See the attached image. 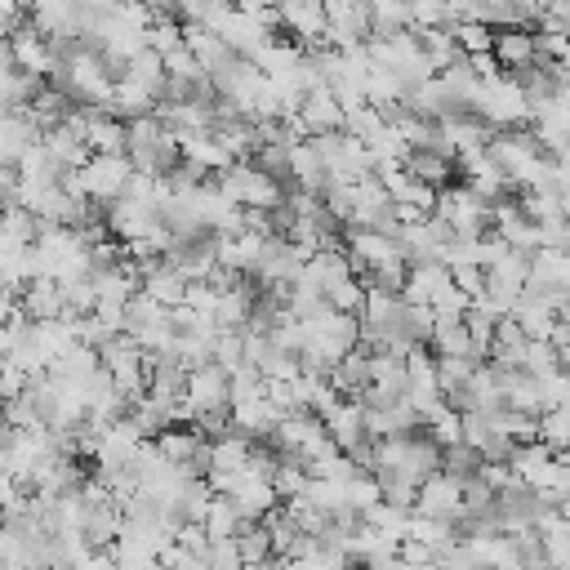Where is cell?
<instances>
[{
	"label": "cell",
	"mask_w": 570,
	"mask_h": 570,
	"mask_svg": "<svg viewBox=\"0 0 570 570\" xmlns=\"http://www.w3.org/2000/svg\"><path fill=\"white\" fill-rule=\"evenodd\" d=\"M539 249H557V254H566V218H548V223H539Z\"/></svg>",
	"instance_id": "cell-43"
},
{
	"label": "cell",
	"mask_w": 570,
	"mask_h": 570,
	"mask_svg": "<svg viewBox=\"0 0 570 570\" xmlns=\"http://www.w3.org/2000/svg\"><path fill=\"white\" fill-rule=\"evenodd\" d=\"M445 285H450V272H445L441 263L405 267V281H401V289H396V298H401V303H410V307H428Z\"/></svg>",
	"instance_id": "cell-19"
},
{
	"label": "cell",
	"mask_w": 570,
	"mask_h": 570,
	"mask_svg": "<svg viewBox=\"0 0 570 570\" xmlns=\"http://www.w3.org/2000/svg\"><path fill=\"white\" fill-rule=\"evenodd\" d=\"M187 276L183 272H174L165 258L160 263H151V267H142V281H138V289L156 303V307H165V312H174V307H183V294H187Z\"/></svg>",
	"instance_id": "cell-16"
},
{
	"label": "cell",
	"mask_w": 570,
	"mask_h": 570,
	"mask_svg": "<svg viewBox=\"0 0 570 570\" xmlns=\"http://www.w3.org/2000/svg\"><path fill=\"white\" fill-rule=\"evenodd\" d=\"M321 423H325L330 445H334L343 459H352L361 445H370V436H365V419H361V405H356V401H338Z\"/></svg>",
	"instance_id": "cell-11"
},
{
	"label": "cell",
	"mask_w": 570,
	"mask_h": 570,
	"mask_svg": "<svg viewBox=\"0 0 570 570\" xmlns=\"http://www.w3.org/2000/svg\"><path fill=\"white\" fill-rule=\"evenodd\" d=\"M343 258H347L352 276H361V281L383 272V267H392V263H401L396 240L383 236V232H370V227H347L343 232Z\"/></svg>",
	"instance_id": "cell-4"
},
{
	"label": "cell",
	"mask_w": 570,
	"mask_h": 570,
	"mask_svg": "<svg viewBox=\"0 0 570 570\" xmlns=\"http://www.w3.org/2000/svg\"><path fill=\"white\" fill-rule=\"evenodd\" d=\"M183 405H187V419L227 410V370H218L214 361L187 370V379H183ZM183 428H187V423H183Z\"/></svg>",
	"instance_id": "cell-5"
},
{
	"label": "cell",
	"mask_w": 570,
	"mask_h": 570,
	"mask_svg": "<svg viewBox=\"0 0 570 570\" xmlns=\"http://www.w3.org/2000/svg\"><path fill=\"white\" fill-rule=\"evenodd\" d=\"M94 370H98V352L76 343V347H71V352H62V356H58V361H53L45 374H49L53 383H62V387H80V383H85Z\"/></svg>",
	"instance_id": "cell-30"
},
{
	"label": "cell",
	"mask_w": 570,
	"mask_h": 570,
	"mask_svg": "<svg viewBox=\"0 0 570 570\" xmlns=\"http://www.w3.org/2000/svg\"><path fill=\"white\" fill-rule=\"evenodd\" d=\"M232 543H236L240 570H263L272 561V548H267V530L263 525H240V534Z\"/></svg>",
	"instance_id": "cell-35"
},
{
	"label": "cell",
	"mask_w": 570,
	"mask_h": 570,
	"mask_svg": "<svg viewBox=\"0 0 570 570\" xmlns=\"http://www.w3.org/2000/svg\"><path fill=\"white\" fill-rule=\"evenodd\" d=\"M18 312H22L31 325H40V321H62V316H67L58 285L45 281V276H36V281H27V285L18 289ZM71 321H76V316H71Z\"/></svg>",
	"instance_id": "cell-17"
},
{
	"label": "cell",
	"mask_w": 570,
	"mask_h": 570,
	"mask_svg": "<svg viewBox=\"0 0 570 570\" xmlns=\"http://www.w3.org/2000/svg\"><path fill=\"white\" fill-rule=\"evenodd\" d=\"M396 31H410V4H396V0L370 4V40H387Z\"/></svg>",
	"instance_id": "cell-32"
},
{
	"label": "cell",
	"mask_w": 570,
	"mask_h": 570,
	"mask_svg": "<svg viewBox=\"0 0 570 570\" xmlns=\"http://www.w3.org/2000/svg\"><path fill=\"white\" fill-rule=\"evenodd\" d=\"M436 134H441V147L450 160H463V156H476L490 147L494 129L476 116V111H459V116H441L436 120Z\"/></svg>",
	"instance_id": "cell-6"
},
{
	"label": "cell",
	"mask_w": 570,
	"mask_h": 570,
	"mask_svg": "<svg viewBox=\"0 0 570 570\" xmlns=\"http://www.w3.org/2000/svg\"><path fill=\"white\" fill-rule=\"evenodd\" d=\"M120 76L125 80H134V85H142L147 94H156V102H160V85H165V67H160V58L151 53V49H142V53H134L125 67H120Z\"/></svg>",
	"instance_id": "cell-33"
},
{
	"label": "cell",
	"mask_w": 570,
	"mask_h": 570,
	"mask_svg": "<svg viewBox=\"0 0 570 570\" xmlns=\"http://www.w3.org/2000/svg\"><path fill=\"white\" fill-rule=\"evenodd\" d=\"M267 485H272V494H276V499H285V503H289V499H298V494H303L307 472H303L294 459H285V454H281V463H276V472L267 476Z\"/></svg>",
	"instance_id": "cell-38"
},
{
	"label": "cell",
	"mask_w": 570,
	"mask_h": 570,
	"mask_svg": "<svg viewBox=\"0 0 570 570\" xmlns=\"http://www.w3.org/2000/svg\"><path fill=\"white\" fill-rule=\"evenodd\" d=\"M401 169H405L410 178L428 183L432 191H441V187L454 178V160H450V156H441V151H405Z\"/></svg>",
	"instance_id": "cell-28"
},
{
	"label": "cell",
	"mask_w": 570,
	"mask_h": 570,
	"mask_svg": "<svg viewBox=\"0 0 570 570\" xmlns=\"http://www.w3.org/2000/svg\"><path fill=\"white\" fill-rule=\"evenodd\" d=\"M432 218L450 232V236H485V200H476L463 183H445L436 191V205H432Z\"/></svg>",
	"instance_id": "cell-3"
},
{
	"label": "cell",
	"mask_w": 570,
	"mask_h": 570,
	"mask_svg": "<svg viewBox=\"0 0 570 570\" xmlns=\"http://www.w3.org/2000/svg\"><path fill=\"white\" fill-rule=\"evenodd\" d=\"M294 125L303 138H325V134H338L343 129V107L334 102L330 89H307L298 111H294Z\"/></svg>",
	"instance_id": "cell-9"
},
{
	"label": "cell",
	"mask_w": 570,
	"mask_h": 570,
	"mask_svg": "<svg viewBox=\"0 0 570 570\" xmlns=\"http://www.w3.org/2000/svg\"><path fill=\"white\" fill-rule=\"evenodd\" d=\"M40 138H45V134L27 120V111H9V116L0 120V165H9V169H13V165L22 160V151H27V147H36Z\"/></svg>",
	"instance_id": "cell-21"
},
{
	"label": "cell",
	"mask_w": 570,
	"mask_h": 570,
	"mask_svg": "<svg viewBox=\"0 0 570 570\" xmlns=\"http://www.w3.org/2000/svg\"><path fill=\"white\" fill-rule=\"evenodd\" d=\"M445 31L454 36V45H459V53H463V58L490 53V45H494V31H490V27H481V22H459V27H445Z\"/></svg>",
	"instance_id": "cell-39"
},
{
	"label": "cell",
	"mask_w": 570,
	"mask_h": 570,
	"mask_svg": "<svg viewBox=\"0 0 570 570\" xmlns=\"http://www.w3.org/2000/svg\"><path fill=\"white\" fill-rule=\"evenodd\" d=\"M9 53H13V67L18 71H27V76H49V67H53V53H49V45H45V36H36L27 22L9 36Z\"/></svg>",
	"instance_id": "cell-20"
},
{
	"label": "cell",
	"mask_w": 570,
	"mask_h": 570,
	"mask_svg": "<svg viewBox=\"0 0 570 570\" xmlns=\"http://www.w3.org/2000/svg\"><path fill=\"white\" fill-rule=\"evenodd\" d=\"M285 178H294L298 191L321 196V187H325V165H321V151H316L312 138H303V142L289 147V156H285Z\"/></svg>",
	"instance_id": "cell-18"
},
{
	"label": "cell",
	"mask_w": 570,
	"mask_h": 570,
	"mask_svg": "<svg viewBox=\"0 0 570 570\" xmlns=\"http://www.w3.org/2000/svg\"><path fill=\"white\" fill-rule=\"evenodd\" d=\"M325 9V45L352 53L370 40V4H321Z\"/></svg>",
	"instance_id": "cell-8"
},
{
	"label": "cell",
	"mask_w": 570,
	"mask_h": 570,
	"mask_svg": "<svg viewBox=\"0 0 570 570\" xmlns=\"http://www.w3.org/2000/svg\"><path fill=\"white\" fill-rule=\"evenodd\" d=\"M249 450H254V441L227 428L218 441H209V472H232V476H236V472H245Z\"/></svg>",
	"instance_id": "cell-29"
},
{
	"label": "cell",
	"mask_w": 570,
	"mask_h": 570,
	"mask_svg": "<svg viewBox=\"0 0 570 570\" xmlns=\"http://www.w3.org/2000/svg\"><path fill=\"white\" fill-rule=\"evenodd\" d=\"M361 303H365V281L361 276H347V281L325 289V307L338 312V316H361Z\"/></svg>",
	"instance_id": "cell-36"
},
{
	"label": "cell",
	"mask_w": 570,
	"mask_h": 570,
	"mask_svg": "<svg viewBox=\"0 0 570 570\" xmlns=\"http://www.w3.org/2000/svg\"><path fill=\"white\" fill-rule=\"evenodd\" d=\"M347 276H352V267H347L343 249H321V254H312V258L303 263V272H298V281L312 285L321 298H325L330 285H338V281H347Z\"/></svg>",
	"instance_id": "cell-23"
},
{
	"label": "cell",
	"mask_w": 570,
	"mask_h": 570,
	"mask_svg": "<svg viewBox=\"0 0 570 570\" xmlns=\"http://www.w3.org/2000/svg\"><path fill=\"white\" fill-rule=\"evenodd\" d=\"M525 272H530V254H517V249H503V258L485 272V281H499V285H512V289H525Z\"/></svg>",
	"instance_id": "cell-40"
},
{
	"label": "cell",
	"mask_w": 570,
	"mask_h": 570,
	"mask_svg": "<svg viewBox=\"0 0 570 570\" xmlns=\"http://www.w3.org/2000/svg\"><path fill=\"white\" fill-rule=\"evenodd\" d=\"M0 236L13 240V245H36L40 223H36L22 205H4V209H0Z\"/></svg>",
	"instance_id": "cell-37"
},
{
	"label": "cell",
	"mask_w": 570,
	"mask_h": 570,
	"mask_svg": "<svg viewBox=\"0 0 570 570\" xmlns=\"http://www.w3.org/2000/svg\"><path fill=\"white\" fill-rule=\"evenodd\" d=\"M129 160L125 156H89L76 174H62V187L67 191H76V196H85L89 205H111V200H120L125 196V183H129Z\"/></svg>",
	"instance_id": "cell-1"
},
{
	"label": "cell",
	"mask_w": 570,
	"mask_h": 570,
	"mask_svg": "<svg viewBox=\"0 0 570 570\" xmlns=\"http://www.w3.org/2000/svg\"><path fill=\"white\" fill-rule=\"evenodd\" d=\"M13 312H18V294H13V289H4V285H0V325H4V321H9V316H13Z\"/></svg>",
	"instance_id": "cell-44"
},
{
	"label": "cell",
	"mask_w": 570,
	"mask_h": 570,
	"mask_svg": "<svg viewBox=\"0 0 570 570\" xmlns=\"http://www.w3.org/2000/svg\"><path fill=\"white\" fill-rule=\"evenodd\" d=\"M214 187H218L236 209H276L281 196H285V187H281L276 178H267L263 169H254L249 160L227 165V169L214 178Z\"/></svg>",
	"instance_id": "cell-2"
},
{
	"label": "cell",
	"mask_w": 570,
	"mask_h": 570,
	"mask_svg": "<svg viewBox=\"0 0 570 570\" xmlns=\"http://www.w3.org/2000/svg\"><path fill=\"white\" fill-rule=\"evenodd\" d=\"M156 223H160V214H156V205H147V200H129V196H120V200H111V205L102 209V227H107V236H111L116 245H134V240H142Z\"/></svg>",
	"instance_id": "cell-7"
},
{
	"label": "cell",
	"mask_w": 570,
	"mask_h": 570,
	"mask_svg": "<svg viewBox=\"0 0 570 570\" xmlns=\"http://www.w3.org/2000/svg\"><path fill=\"white\" fill-rule=\"evenodd\" d=\"M240 525H245V521L236 517V508H232L227 499H209V503H205V517H200L205 539H236Z\"/></svg>",
	"instance_id": "cell-34"
},
{
	"label": "cell",
	"mask_w": 570,
	"mask_h": 570,
	"mask_svg": "<svg viewBox=\"0 0 570 570\" xmlns=\"http://www.w3.org/2000/svg\"><path fill=\"white\" fill-rule=\"evenodd\" d=\"M40 147L53 156V165H58L62 174H76V169L89 160V151H85V142H80V134H76L71 125H58V129H49V134L40 138Z\"/></svg>",
	"instance_id": "cell-26"
},
{
	"label": "cell",
	"mask_w": 570,
	"mask_h": 570,
	"mask_svg": "<svg viewBox=\"0 0 570 570\" xmlns=\"http://www.w3.org/2000/svg\"><path fill=\"white\" fill-rule=\"evenodd\" d=\"M414 40H419V53L428 58V67H432V76L436 71H445V67H454L463 53H459V45H454V36L445 31V27H432V31H414Z\"/></svg>",
	"instance_id": "cell-31"
},
{
	"label": "cell",
	"mask_w": 570,
	"mask_h": 570,
	"mask_svg": "<svg viewBox=\"0 0 570 570\" xmlns=\"http://www.w3.org/2000/svg\"><path fill=\"white\" fill-rule=\"evenodd\" d=\"M227 503L236 508V517H240L245 525H258V521L276 508V494H272V485H267L263 476L240 472V476L232 481V490H227Z\"/></svg>",
	"instance_id": "cell-14"
},
{
	"label": "cell",
	"mask_w": 570,
	"mask_h": 570,
	"mask_svg": "<svg viewBox=\"0 0 570 570\" xmlns=\"http://www.w3.org/2000/svg\"><path fill=\"white\" fill-rule=\"evenodd\" d=\"M428 347L436 361H476L472 352V338L463 330V321H432V334H428ZM481 365V361H476Z\"/></svg>",
	"instance_id": "cell-24"
},
{
	"label": "cell",
	"mask_w": 570,
	"mask_h": 570,
	"mask_svg": "<svg viewBox=\"0 0 570 570\" xmlns=\"http://www.w3.org/2000/svg\"><path fill=\"white\" fill-rule=\"evenodd\" d=\"M165 263L174 272H183L187 281H209V272L218 267L214 263V236H187V240H174Z\"/></svg>",
	"instance_id": "cell-15"
},
{
	"label": "cell",
	"mask_w": 570,
	"mask_h": 570,
	"mask_svg": "<svg viewBox=\"0 0 570 570\" xmlns=\"http://www.w3.org/2000/svg\"><path fill=\"white\" fill-rule=\"evenodd\" d=\"M490 58H494V67H503V71H521V67L539 62V53H534V31H494Z\"/></svg>",
	"instance_id": "cell-22"
},
{
	"label": "cell",
	"mask_w": 570,
	"mask_h": 570,
	"mask_svg": "<svg viewBox=\"0 0 570 570\" xmlns=\"http://www.w3.org/2000/svg\"><path fill=\"white\" fill-rule=\"evenodd\" d=\"M205 570H240V557H236V543L232 539H209L205 548Z\"/></svg>",
	"instance_id": "cell-42"
},
{
	"label": "cell",
	"mask_w": 570,
	"mask_h": 570,
	"mask_svg": "<svg viewBox=\"0 0 570 570\" xmlns=\"http://www.w3.org/2000/svg\"><path fill=\"white\" fill-rule=\"evenodd\" d=\"M454 169L463 174V187L476 196V200H485V205H494V200H503V191H508V178H503V169L485 156V151H476V156H463V160H454Z\"/></svg>",
	"instance_id": "cell-13"
},
{
	"label": "cell",
	"mask_w": 570,
	"mask_h": 570,
	"mask_svg": "<svg viewBox=\"0 0 570 570\" xmlns=\"http://www.w3.org/2000/svg\"><path fill=\"white\" fill-rule=\"evenodd\" d=\"M276 27H285L298 49H325V9L321 4H298V0L281 4Z\"/></svg>",
	"instance_id": "cell-12"
},
{
	"label": "cell",
	"mask_w": 570,
	"mask_h": 570,
	"mask_svg": "<svg viewBox=\"0 0 570 570\" xmlns=\"http://www.w3.org/2000/svg\"><path fill=\"white\" fill-rule=\"evenodd\" d=\"M365 387L370 392H383V396H405V365H401V356L370 352V361H365Z\"/></svg>",
	"instance_id": "cell-27"
},
{
	"label": "cell",
	"mask_w": 570,
	"mask_h": 570,
	"mask_svg": "<svg viewBox=\"0 0 570 570\" xmlns=\"http://www.w3.org/2000/svg\"><path fill=\"white\" fill-rule=\"evenodd\" d=\"M459 485L454 476L445 472H432L419 490H414V517H428V521H459Z\"/></svg>",
	"instance_id": "cell-10"
},
{
	"label": "cell",
	"mask_w": 570,
	"mask_h": 570,
	"mask_svg": "<svg viewBox=\"0 0 570 570\" xmlns=\"http://www.w3.org/2000/svg\"><path fill=\"white\" fill-rule=\"evenodd\" d=\"M31 338H36V352H40L45 370H49L62 352L76 347V321H71V316H62V321H40V325H31Z\"/></svg>",
	"instance_id": "cell-25"
},
{
	"label": "cell",
	"mask_w": 570,
	"mask_h": 570,
	"mask_svg": "<svg viewBox=\"0 0 570 570\" xmlns=\"http://www.w3.org/2000/svg\"><path fill=\"white\" fill-rule=\"evenodd\" d=\"M436 472H445V476H454V481H468V476L481 472V459H476V450H468V445L459 441V445H445V450H441V468H436Z\"/></svg>",
	"instance_id": "cell-41"
}]
</instances>
